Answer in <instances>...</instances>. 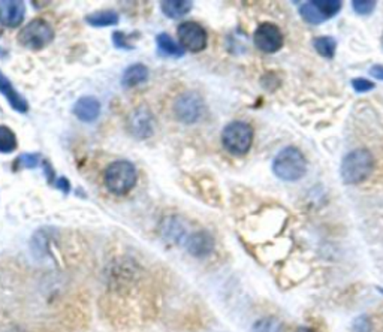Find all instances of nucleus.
Masks as SVG:
<instances>
[{
  "label": "nucleus",
  "instance_id": "obj_9",
  "mask_svg": "<svg viewBox=\"0 0 383 332\" xmlns=\"http://www.w3.org/2000/svg\"><path fill=\"white\" fill-rule=\"evenodd\" d=\"M253 42L258 50L267 55H274L282 50L284 44V36L279 26L274 23H262L253 34Z\"/></svg>",
  "mask_w": 383,
  "mask_h": 332
},
{
  "label": "nucleus",
  "instance_id": "obj_28",
  "mask_svg": "<svg viewBox=\"0 0 383 332\" xmlns=\"http://www.w3.org/2000/svg\"><path fill=\"white\" fill-rule=\"evenodd\" d=\"M352 332H371V322L367 316H359L352 322Z\"/></svg>",
  "mask_w": 383,
  "mask_h": 332
},
{
  "label": "nucleus",
  "instance_id": "obj_26",
  "mask_svg": "<svg viewBox=\"0 0 383 332\" xmlns=\"http://www.w3.org/2000/svg\"><path fill=\"white\" fill-rule=\"evenodd\" d=\"M132 36H126L123 31H114L113 34V42H114V47L120 48V50H132L133 45H132Z\"/></svg>",
  "mask_w": 383,
  "mask_h": 332
},
{
  "label": "nucleus",
  "instance_id": "obj_11",
  "mask_svg": "<svg viewBox=\"0 0 383 332\" xmlns=\"http://www.w3.org/2000/svg\"><path fill=\"white\" fill-rule=\"evenodd\" d=\"M216 247V241L212 238V235L207 231H198L195 233L189 235L186 238V249L187 252L195 256L198 259L208 258Z\"/></svg>",
  "mask_w": 383,
  "mask_h": 332
},
{
  "label": "nucleus",
  "instance_id": "obj_23",
  "mask_svg": "<svg viewBox=\"0 0 383 332\" xmlns=\"http://www.w3.org/2000/svg\"><path fill=\"white\" fill-rule=\"evenodd\" d=\"M41 162V156L36 153H24L20 154L14 162V171L18 169H35Z\"/></svg>",
  "mask_w": 383,
  "mask_h": 332
},
{
  "label": "nucleus",
  "instance_id": "obj_10",
  "mask_svg": "<svg viewBox=\"0 0 383 332\" xmlns=\"http://www.w3.org/2000/svg\"><path fill=\"white\" fill-rule=\"evenodd\" d=\"M154 127V117L147 106H140V108L133 110L129 119H127V129H129L132 136L138 139H147L153 136Z\"/></svg>",
  "mask_w": 383,
  "mask_h": 332
},
{
  "label": "nucleus",
  "instance_id": "obj_12",
  "mask_svg": "<svg viewBox=\"0 0 383 332\" xmlns=\"http://www.w3.org/2000/svg\"><path fill=\"white\" fill-rule=\"evenodd\" d=\"M26 6L21 0H2L0 2V24L15 29L24 21Z\"/></svg>",
  "mask_w": 383,
  "mask_h": 332
},
{
  "label": "nucleus",
  "instance_id": "obj_29",
  "mask_svg": "<svg viewBox=\"0 0 383 332\" xmlns=\"http://www.w3.org/2000/svg\"><path fill=\"white\" fill-rule=\"evenodd\" d=\"M42 171H44L48 183L55 185L56 183V173H55V168L51 166V164L48 162V160H42Z\"/></svg>",
  "mask_w": 383,
  "mask_h": 332
},
{
  "label": "nucleus",
  "instance_id": "obj_13",
  "mask_svg": "<svg viewBox=\"0 0 383 332\" xmlns=\"http://www.w3.org/2000/svg\"><path fill=\"white\" fill-rule=\"evenodd\" d=\"M101 102L93 98V96H82L80 98L75 105H73V114L78 120L82 123H93L99 119L101 115Z\"/></svg>",
  "mask_w": 383,
  "mask_h": 332
},
{
  "label": "nucleus",
  "instance_id": "obj_19",
  "mask_svg": "<svg viewBox=\"0 0 383 332\" xmlns=\"http://www.w3.org/2000/svg\"><path fill=\"white\" fill-rule=\"evenodd\" d=\"M186 233H187V229L185 228V224L175 217H169L164 223V237L168 241L178 244L180 241H183L186 238Z\"/></svg>",
  "mask_w": 383,
  "mask_h": 332
},
{
  "label": "nucleus",
  "instance_id": "obj_4",
  "mask_svg": "<svg viewBox=\"0 0 383 332\" xmlns=\"http://www.w3.org/2000/svg\"><path fill=\"white\" fill-rule=\"evenodd\" d=\"M222 144L232 156H244L253 144V127L246 122H231L222 132Z\"/></svg>",
  "mask_w": 383,
  "mask_h": 332
},
{
  "label": "nucleus",
  "instance_id": "obj_15",
  "mask_svg": "<svg viewBox=\"0 0 383 332\" xmlns=\"http://www.w3.org/2000/svg\"><path fill=\"white\" fill-rule=\"evenodd\" d=\"M148 80V68L144 63H133L123 73L122 84L126 89H132Z\"/></svg>",
  "mask_w": 383,
  "mask_h": 332
},
{
  "label": "nucleus",
  "instance_id": "obj_8",
  "mask_svg": "<svg viewBox=\"0 0 383 332\" xmlns=\"http://www.w3.org/2000/svg\"><path fill=\"white\" fill-rule=\"evenodd\" d=\"M177 35L180 39V45L190 52H201L207 48V30L196 21H185V23L178 26Z\"/></svg>",
  "mask_w": 383,
  "mask_h": 332
},
{
  "label": "nucleus",
  "instance_id": "obj_22",
  "mask_svg": "<svg viewBox=\"0 0 383 332\" xmlns=\"http://www.w3.org/2000/svg\"><path fill=\"white\" fill-rule=\"evenodd\" d=\"M250 332H283V325L277 317H263L253 324Z\"/></svg>",
  "mask_w": 383,
  "mask_h": 332
},
{
  "label": "nucleus",
  "instance_id": "obj_16",
  "mask_svg": "<svg viewBox=\"0 0 383 332\" xmlns=\"http://www.w3.org/2000/svg\"><path fill=\"white\" fill-rule=\"evenodd\" d=\"M192 6H194V3L190 0H164V2H161L162 13L171 20L186 17L192 10Z\"/></svg>",
  "mask_w": 383,
  "mask_h": 332
},
{
  "label": "nucleus",
  "instance_id": "obj_25",
  "mask_svg": "<svg viewBox=\"0 0 383 332\" xmlns=\"http://www.w3.org/2000/svg\"><path fill=\"white\" fill-rule=\"evenodd\" d=\"M352 8L358 15L368 17L373 14V10L376 8V2L375 0H354Z\"/></svg>",
  "mask_w": 383,
  "mask_h": 332
},
{
  "label": "nucleus",
  "instance_id": "obj_30",
  "mask_svg": "<svg viewBox=\"0 0 383 332\" xmlns=\"http://www.w3.org/2000/svg\"><path fill=\"white\" fill-rule=\"evenodd\" d=\"M55 186H56L59 190H62L65 195H68L69 192H71V183H69V180H68L66 177H60V178H57V180H56V183H55Z\"/></svg>",
  "mask_w": 383,
  "mask_h": 332
},
{
  "label": "nucleus",
  "instance_id": "obj_2",
  "mask_svg": "<svg viewBox=\"0 0 383 332\" xmlns=\"http://www.w3.org/2000/svg\"><path fill=\"white\" fill-rule=\"evenodd\" d=\"M307 159L296 147L283 148L273 160L274 175L287 183L301 180L307 174Z\"/></svg>",
  "mask_w": 383,
  "mask_h": 332
},
{
  "label": "nucleus",
  "instance_id": "obj_32",
  "mask_svg": "<svg viewBox=\"0 0 383 332\" xmlns=\"http://www.w3.org/2000/svg\"><path fill=\"white\" fill-rule=\"evenodd\" d=\"M295 332H313L310 328H305V326H301V328H298Z\"/></svg>",
  "mask_w": 383,
  "mask_h": 332
},
{
  "label": "nucleus",
  "instance_id": "obj_14",
  "mask_svg": "<svg viewBox=\"0 0 383 332\" xmlns=\"http://www.w3.org/2000/svg\"><path fill=\"white\" fill-rule=\"evenodd\" d=\"M0 93H2L3 98L8 101V103L13 106V110H15L17 113L26 114L29 111L27 101L17 92L13 82H10L6 75H3L2 72H0Z\"/></svg>",
  "mask_w": 383,
  "mask_h": 332
},
{
  "label": "nucleus",
  "instance_id": "obj_5",
  "mask_svg": "<svg viewBox=\"0 0 383 332\" xmlns=\"http://www.w3.org/2000/svg\"><path fill=\"white\" fill-rule=\"evenodd\" d=\"M17 39L18 44H21L24 48L39 51L48 47L52 39H55V29L51 27L48 21L35 18L20 30Z\"/></svg>",
  "mask_w": 383,
  "mask_h": 332
},
{
  "label": "nucleus",
  "instance_id": "obj_27",
  "mask_svg": "<svg viewBox=\"0 0 383 332\" xmlns=\"http://www.w3.org/2000/svg\"><path fill=\"white\" fill-rule=\"evenodd\" d=\"M352 87L356 93H367L375 89V82L367 78H354L352 80Z\"/></svg>",
  "mask_w": 383,
  "mask_h": 332
},
{
  "label": "nucleus",
  "instance_id": "obj_31",
  "mask_svg": "<svg viewBox=\"0 0 383 332\" xmlns=\"http://www.w3.org/2000/svg\"><path fill=\"white\" fill-rule=\"evenodd\" d=\"M370 75H371V77H373V78H376V80L383 81V65H375V66H371Z\"/></svg>",
  "mask_w": 383,
  "mask_h": 332
},
{
  "label": "nucleus",
  "instance_id": "obj_18",
  "mask_svg": "<svg viewBox=\"0 0 383 332\" xmlns=\"http://www.w3.org/2000/svg\"><path fill=\"white\" fill-rule=\"evenodd\" d=\"M119 14L115 13L114 9H102V10H96V13L90 14L86 17L87 24L93 27H110L119 24Z\"/></svg>",
  "mask_w": 383,
  "mask_h": 332
},
{
  "label": "nucleus",
  "instance_id": "obj_21",
  "mask_svg": "<svg viewBox=\"0 0 383 332\" xmlns=\"http://www.w3.org/2000/svg\"><path fill=\"white\" fill-rule=\"evenodd\" d=\"M18 148L17 135L8 126L0 124V153H14Z\"/></svg>",
  "mask_w": 383,
  "mask_h": 332
},
{
  "label": "nucleus",
  "instance_id": "obj_7",
  "mask_svg": "<svg viewBox=\"0 0 383 332\" xmlns=\"http://www.w3.org/2000/svg\"><path fill=\"white\" fill-rule=\"evenodd\" d=\"M340 0H310L300 6V15L308 24H322L334 18L342 10Z\"/></svg>",
  "mask_w": 383,
  "mask_h": 332
},
{
  "label": "nucleus",
  "instance_id": "obj_1",
  "mask_svg": "<svg viewBox=\"0 0 383 332\" xmlns=\"http://www.w3.org/2000/svg\"><path fill=\"white\" fill-rule=\"evenodd\" d=\"M375 169V157L368 150L358 148L343 157L340 166V175L347 186H356L364 183Z\"/></svg>",
  "mask_w": 383,
  "mask_h": 332
},
{
  "label": "nucleus",
  "instance_id": "obj_17",
  "mask_svg": "<svg viewBox=\"0 0 383 332\" xmlns=\"http://www.w3.org/2000/svg\"><path fill=\"white\" fill-rule=\"evenodd\" d=\"M156 45L161 55L166 57H183L185 56V48L177 44L174 38L168 34H159L156 36Z\"/></svg>",
  "mask_w": 383,
  "mask_h": 332
},
{
  "label": "nucleus",
  "instance_id": "obj_3",
  "mask_svg": "<svg viewBox=\"0 0 383 332\" xmlns=\"http://www.w3.org/2000/svg\"><path fill=\"white\" fill-rule=\"evenodd\" d=\"M138 171L133 164L127 160H117L113 162L103 173V183L111 194L117 196H124L136 186Z\"/></svg>",
  "mask_w": 383,
  "mask_h": 332
},
{
  "label": "nucleus",
  "instance_id": "obj_20",
  "mask_svg": "<svg viewBox=\"0 0 383 332\" xmlns=\"http://www.w3.org/2000/svg\"><path fill=\"white\" fill-rule=\"evenodd\" d=\"M313 47L319 56L333 59L337 51V41L333 36H317L313 39Z\"/></svg>",
  "mask_w": 383,
  "mask_h": 332
},
{
  "label": "nucleus",
  "instance_id": "obj_24",
  "mask_svg": "<svg viewBox=\"0 0 383 332\" xmlns=\"http://www.w3.org/2000/svg\"><path fill=\"white\" fill-rule=\"evenodd\" d=\"M47 250H48V243H47L45 233L44 232L35 233L34 240H31V252H34L36 258H44Z\"/></svg>",
  "mask_w": 383,
  "mask_h": 332
},
{
  "label": "nucleus",
  "instance_id": "obj_6",
  "mask_svg": "<svg viewBox=\"0 0 383 332\" xmlns=\"http://www.w3.org/2000/svg\"><path fill=\"white\" fill-rule=\"evenodd\" d=\"M173 111L178 122L185 124H195L204 117L205 103L196 92H186L175 99Z\"/></svg>",
  "mask_w": 383,
  "mask_h": 332
}]
</instances>
